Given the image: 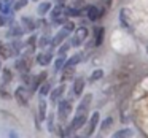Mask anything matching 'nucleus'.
I'll return each instance as SVG.
<instances>
[{
	"mask_svg": "<svg viewBox=\"0 0 148 138\" xmlns=\"http://www.w3.org/2000/svg\"><path fill=\"white\" fill-rule=\"evenodd\" d=\"M86 111H78L77 116L73 118V121H72L70 124V130H78V128H81L84 124H86Z\"/></svg>",
	"mask_w": 148,
	"mask_h": 138,
	"instance_id": "1",
	"label": "nucleus"
},
{
	"mask_svg": "<svg viewBox=\"0 0 148 138\" xmlns=\"http://www.w3.org/2000/svg\"><path fill=\"white\" fill-rule=\"evenodd\" d=\"M70 111H72V105H70V102H67V100H62V102L59 103V106H58L59 119H61V121H65V119L69 118V114H70Z\"/></svg>",
	"mask_w": 148,
	"mask_h": 138,
	"instance_id": "2",
	"label": "nucleus"
},
{
	"mask_svg": "<svg viewBox=\"0 0 148 138\" xmlns=\"http://www.w3.org/2000/svg\"><path fill=\"white\" fill-rule=\"evenodd\" d=\"M14 97H16V100L21 103V105H24V106H26L27 103H29L30 92L26 89V87H23V86H21V87H18V89L14 90Z\"/></svg>",
	"mask_w": 148,
	"mask_h": 138,
	"instance_id": "3",
	"label": "nucleus"
},
{
	"mask_svg": "<svg viewBox=\"0 0 148 138\" xmlns=\"http://www.w3.org/2000/svg\"><path fill=\"white\" fill-rule=\"evenodd\" d=\"M86 37H88V29H86V27H80V29L77 30V33H75V37L72 38V45H73V46H80L81 41L86 40Z\"/></svg>",
	"mask_w": 148,
	"mask_h": 138,
	"instance_id": "4",
	"label": "nucleus"
},
{
	"mask_svg": "<svg viewBox=\"0 0 148 138\" xmlns=\"http://www.w3.org/2000/svg\"><path fill=\"white\" fill-rule=\"evenodd\" d=\"M16 68L21 71V73H26V71L30 68V61L27 57L26 59H19V61L16 62Z\"/></svg>",
	"mask_w": 148,
	"mask_h": 138,
	"instance_id": "5",
	"label": "nucleus"
},
{
	"mask_svg": "<svg viewBox=\"0 0 148 138\" xmlns=\"http://www.w3.org/2000/svg\"><path fill=\"white\" fill-rule=\"evenodd\" d=\"M84 89V80L83 78H78V80H75L73 83V95H81V92H83Z\"/></svg>",
	"mask_w": 148,
	"mask_h": 138,
	"instance_id": "6",
	"label": "nucleus"
},
{
	"mask_svg": "<svg viewBox=\"0 0 148 138\" xmlns=\"http://www.w3.org/2000/svg\"><path fill=\"white\" fill-rule=\"evenodd\" d=\"M97 122H99V113H94L92 116H91V121H89V125H88V130H86V135H91L94 132V128H96Z\"/></svg>",
	"mask_w": 148,
	"mask_h": 138,
	"instance_id": "7",
	"label": "nucleus"
},
{
	"mask_svg": "<svg viewBox=\"0 0 148 138\" xmlns=\"http://www.w3.org/2000/svg\"><path fill=\"white\" fill-rule=\"evenodd\" d=\"M67 35H69V32H67L65 29H62L61 32H59L58 35L54 37V38H53V45H54V46H59V45H61V43L65 40V37H67Z\"/></svg>",
	"mask_w": 148,
	"mask_h": 138,
	"instance_id": "8",
	"label": "nucleus"
},
{
	"mask_svg": "<svg viewBox=\"0 0 148 138\" xmlns=\"http://www.w3.org/2000/svg\"><path fill=\"white\" fill-rule=\"evenodd\" d=\"M103 35H105V30H103V27H97V29H96V40H94V45H96V46H100V45H102Z\"/></svg>",
	"mask_w": 148,
	"mask_h": 138,
	"instance_id": "9",
	"label": "nucleus"
},
{
	"mask_svg": "<svg viewBox=\"0 0 148 138\" xmlns=\"http://www.w3.org/2000/svg\"><path fill=\"white\" fill-rule=\"evenodd\" d=\"M86 14H88V18H89L91 21H97V19H99V16H100V11L97 10L96 7H89L86 10Z\"/></svg>",
	"mask_w": 148,
	"mask_h": 138,
	"instance_id": "10",
	"label": "nucleus"
},
{
	"mask_svg": "<svg viewBox=\"0 0 148 138\" xmlns=\"http://www.w3.org/2000/svg\"><path fill=\"white\" fill-rule=\"evenodd\" d=\"M91 100H92V95H91V94L84 95L83 100H81V103H80V106H78V111H86L88 106H89V103H91Z\"/></svg>",
	"mask_w": 148,
	"mask_h": 138,
	"instance_id": "11",
	"label": "nucleus"
},
{
	"mask_svg": "<svg viewBox=\"0 0 148 138\" xmlns=\"http://www.w3.org/2000/svg\"><path fill=\"white\" fill-rule=\"evenodd\" d=\"M81 59H83V56H81V54H75L73 57H70L64 65H65V67H75L77 64H80V62H81Z\"/></svg>",
	"mask_w": 148,
	"mask_h": 138,
	"instance_id": "12",
	"label": "nucleus"
},
{
	"mask_svg": "<svg viewBox=\"0 0 148 138\" xmlns=\"http://www.w3.org/2000/svg\"><path fill=\"white\" fill-rule=\"evenodd\" d=\"M64 90H65V86H64V84H62V86H59V87H56V89L51 92V100H53V102H56V100H58L59 97L62 95V94H64Z\"/></svg>",
	"mask_w": 148,
	"mask_h": 138,
	"instance_id": "13",
	"label": "nucleus"
},
{
	"mask_svg": "<svg viewBox=\"0 0 148 138\" xmlns=\"http://www.w3.org/2000/svg\"><path fill=\"white\" fill-rule=\"evenodd\" d=\"M37 61H38V64H40V65H48L49 62H51V54H46V52H42V54H38Z\"/></svg>",
	"mask_w": 148,
	"mask_h": 138,
	"instance_id": "14",
	"label": "nucleus"
},
{
	"mask_svg": "<svg viewBox=\"0 0 148 138\" xmlns=\"http://www.w3.org/2000/svg\"><path fill=\"white\" fill-rule=\"evenodd\" d=\"M13 2L14 0H0V11H2V13H8Z\"/></svg>",
	"mask_w": 148,
	"mask_h": 138,
	"instance_id": "15",
	"label": "nucleus"
},
{
	"mask_svg": "<svg viewBox=\"0 0 148 138\" xmlns=\"http://www.w3.org/2000/svg\"><path fill=\"white\" fill-rule=\"evenodd\" d=\"M73 73H75V68H73V67H65V70H64V73H62V78H61V80H62V81L70 80V78L73 76Z\"/></svg>",
	"mask_w": 148,
	"mask_h": 138,
	"instance_id": "16",
	"label": "nucleus"
},
{
	"mask_svg": "<svg viewBox=\"0 0 148 138\" xmlns=\"http://www.w3.org/2000/svg\"><path fill=\"white\" fill-rule=\"evenodd\" d=\"M115 138H121V137H132V130L131 128H123V130L116 132L115 135H113Z\"/></svg>",
	"mask_w": 148,
	"mask_h": 138,
	"instance_id": "17",
	"label": "nucleus"
},
{
	"mask_svg": "<svg viewBox=\"0 0 148 138\" xmlns=\"http://www.w3.org/2000/svg\"><path fill=\"white\" fill-rule=\"evenodd\" d=\"M23 30H34L35 29V24L32 22V21H29L27 18H23Z\"/></svg>",
	"mask_w": 148,
	"mask_h": 138,
	"instance_id": "18",
	"label": "nucleus"
},
{
	"mask_svg": "<svg viewBox=\"0 0 148 138\" xmlns=\"http://www.w3.org/2000/svg\"><path fill=\"white\" fill-rule=\"evenodd\" d=\"M65 14H67V16H81V10L80 8H67V10H65Z\"/></svg>",
	"mask_w": 148,
	"mask_h": 138,
	"instance_id": "19",
	"label": "nucleus"
},
{
	"mask_svg": "<svg viewBox=\"0 0 148 138\" xmlns=\"http://www.w3.org/2000/svg\"><path fill=\"white\" fill-rule=\"evenodd\" d=\"M64 64H65V59H64V56H61L59 59H56V62H54V68H56V70H61V68L64 67Z\"/></svg>",
	"mask_w": 148,
	"mask_h": 138,
	"instance_id": "20",
	"label": "nucleus"
},
{
	"mask_svg": "<svg viewBox=\"0 0 148 138\" xmlns=\"http://www.w3.org/2000/svg\"><path fill=\"white\" fill-rule=\"evenodd\" d=\"M103 76V71L102 70H96V71H92V75H91V81H97V80H100V78Z\"/></svg>",
	"mask_w": 148,
	"mask_h": 138,
	"instance_id": "21",
	"label": "nucleus"
},
{
	"mask_svg": "<svg viewBox=\"0 0 148 138\" xmlns=\"http://www.w3.org/2000/svg\"><path fill=\"white\" fill-rule=\"evenodd\" d=\"M121 24L131 30V24L127 22V18H126V10H121Z\"/></svg>",
	"mask_w": 148,
	"mask_h": 138,
	"instance_id": "22",
	"label": "nucleus"
},
{
	"mask_svg": "<svg viewBox=\"0 0 148 138\" xmlns=\"http://www.w3.org/2000/svg\"><path fill=\"white\" fill-rule=\"evenodd\" d=\"M0 56L3 59H7V57H10V49L7 48V46H3V45H0Z\"/></svg>",
	"mask_w": 148,
	"mask_h": 138,
	"instance_id": "23",
	"label": "nucleus"
},
{
	"mask_svg": "<svg viewBox=\"0 0 148 138\" xmlns=\"http://www.w3.org/2000/svg\"><path fill=\"white\" fill-rule=\"evenodd\" d=\"M45 111H46V103L43 102H40V119H45Z\"/></svg>",
	"mask_w": 148,
	"mask_h": 138,
	"instance_id": "24",
	"label": "nucleus"
},
{
	"mask_svg": "<svg viewBox=\"0 0 148 138\" xmlns=\"http://www.w3.org/2000/svg\"><path fill=\"white\" fill-rule=\"evenodd\" d=\"M48 10H49V3H42L38 7V14H45Z\"/></svg>",
	"mask_w": 148,
	"mask_h": 138,
	"instance_id": "25",
	"label": "nucleus"
},
{
	"mask_svg": "<svg viewBox=\"0 0 148 138\" xmlns=\"http://www.w3.org/2000/svg\"><path fill=\"white\" fill-rule=\"evenodd\" d=\"M61 13H62V3H59L58 7L53 10V18H58V16H61Z\"/></svg>",
	"mask_w": 148,
	"mask_h": 138,
	"instance_id": "26",
	"label": "nucleus"
},
{
	"mask_svg": "<svg viewBox=\"0 0 148 138\" xmlns=\"http://www.w3.org/2000/svg\"><path fill=\"white\" fill-rule=\"evenodd\" d=\"M48 90H49V83H45L42 87H40V94H42V95H46Z\"/></svg>",
	"mask_w": 148,
	"mask_h": 138,
	"instance_id": "27",
	"label": "nucleus"
},
{
	"mask_svg": "<svg viewBox=\"0 0 148 138\" xmlns=\"http://www.w3.org/2000/svg\"><path fill=\"white\" fill-rule=\"evenodd\" d=\"M69 49H70V45H69V43H65V45H62V46H61V49H59V54L64 56L65 52L69 51Z\"/></svg>",
	"mask_w": 148,
	"mask_h": 138,
	"instance_id": "28",
	"label": "nucleus"
},
{
	"mask_svg": "<svg viewBox=\"0 0 148 138\" xmlns=\"http://www.w3.org/2000/svg\"><path fill=\"white\" fill-rule=\"evenodd\" d=\"M112 122H113V119H112V118L105 119V121H103V124H102V130H105V128H108L110 125H112Z\"/></svg>",
	"mask_w": 148,
	"mask_h": 138,
	"instance_id": "29",
	"label": "nucleus"
},
{
	"mask_svg": "<svg viewBox=\"0 0 148 138\" xmlns=\"http://www.w3.org/2000/svg\"><path fill=\"white\" fill-rule=\"evenodd\" d=\"M64 29H65V30H67V32H69V33H70V32H72V30H73V29H75V24H73V22H65V24H64Z\"/></svg>",
	"mask_w": 148,
	"mask_h": 138,
	"instance_id": "30",
	"label": "nucleus"
},
{
	"mask_svg": "<svg viewBox=\"0 0 148 138\" xmlns=\"http://www.w3.org/2000/svg\"><path fill=\"white\" fill-rule=\"evenodd\" d=\"M3 81H5V83H10V81H11V73H10V70H5V71H3Z\"/></svg>",
	"mask_w": 148,
	"mask_h": 138,
	"instance_id": "31",
	"label": "nucleus"
},
{
	"mask_svg": "<svg viewBox=\"0 0 148 138\" xmlns=\"http://www.w3.org/2000/svg\"><path fill=\"white\" fill-rule=\"evenodd\" d=\"M26 3H27V0H18V3L14 5V8H16V10H19V8L26 7Z\"/></svg>",
	"mask_w": 148,
	"mask_h": 138,
	"instance_id": "32",
	"label": "nucleus"
},
{
	"mask_svg": "<svg viewBox=\"0 0 148 138\" xmlns=\"http://www.w3.org/2000/svg\"><path fill=\"white\" fill-rule=\"evenodd\" d=\"M21 33H23V27H14V30H11V35H14V37H19Z\"/></svg>",
	"mask_w": 148,
	"mask_h": 138,
	"instance_id": "33",
	"label": "nucleus"
},
{
	"mask_svg": "<svg viewBox=\"0 0 148 138\" xmlns=\"http://www.w3.org/2000/svg\"><path fill=\"white\" fill-rule=\"evenodd\" d=\"M46 43H48V38H46V37H42L40 41H38V46H40V48H43V46H46Z\"/></svg>",
	"mask_w": 148,
	"mask_h": 138,
	"instance_id": "34",
	"label": "nucleus"
},
{
	"mask_svg": "<svg viewBox=\"0 0 148 138\" xmlns=\"http://www.w3.org/2000/svg\"><path fill=\"white\" fill-rule=\"evenodd\" d=\"M72 2H73V7L75 8H80L81 5H83V0H72Z\"/></svg>",
	"mask_w": 148,
	"mask_h": 138,
	"instance_id": "35",
	"label": "nucleus"
},
{
	"mask_svg": "<svg viewBox=\"0 0 148 138\" xmlns=\"http://www.w3.org/2000/svg\"><path fill=\"white\" fill-rule=\"evenodd\" d=\"M56 2H59V3H64L65 0H56Z\"/></svg>",
	"mask_w": 148,
	"mask_h": 138,
	"instance_id": "36",
	"label": "nucleus"
}]
</instances>
